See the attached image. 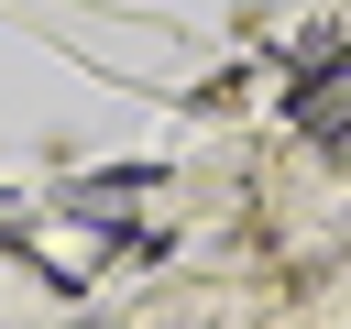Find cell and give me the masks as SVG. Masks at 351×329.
Listing matches in <instances>:
<instances>
[{"mask_svg":"<svg viewBox=\"0 0 351 329\" xmlns=\"http://www.w3.org/2000/svg\"><path fill=\"white\" fill-rule=\"evenodd\" d=\"M296 121H307V132H351V66H340V77H318V88L296 99Z\"/></svg>","mask_w":351,"mask_h":329,"instance_id":"6da1fadb","label":"cell"}]
</instances>
